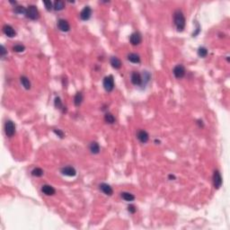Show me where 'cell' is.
<instances>
[{
	"label": "cell",
	"instance_id": "obj_35",
	"mask_svg": "<svg viewBox=\"0 0 230 230\" xmlns=\"http://www.w3.org/2000/svg\"><path fill=\"white\" fill-rule=\"evenodd\" d=\"M198 124L200 125V127H203V123H202V120H198Z\"/></svg>",
	"mask_w": 230,
	"mask_h": 230
},
{
	"label": "cell",
	"instance_id": "obj_11",
	"mask_svg": "<svg viewBox=\"0 0 230 230\" xmlns=\"http://www.w3.org/2000/svg\"><path fill=\"white\" fill-rule=\"evenodd\" d=\"M60 172L62 174L66 175V176H68V177H74L76 175V169L73 167V166H64L61 168Z\"/></svg>",
	"mask_w": 230,
	"mask_h": 230
},
{
	"label": "cell",
	"instance_id": "obj_31",
	"mask_svg": "<svg viewBox=\"0 0 230 230\" xmlns=\"http://www.w3.org/2000/svg\"><path fill=\"white\" fill-rule=\"evenodd\" d=\"M53 132L57 135L58 137H59L60 138H64V136H65L64 132H63L61 129H53Z\"/></svg>",
	"mask_w": 230,
	"mask_h": 230
},
{
	"label": "cell",
	"instance_id": "obj_16",
	"mask_svg": "<svg viewBox=\"0 0 230 230\" xmlns=\"http://www.w3.org/2000/svg\"><path fill=\"white\" fill-rule=\"evenodd\" d=\"M20 82L22 84V85L23 86L24 89L26 90H29L31 89V86H32V84H31V81L29 80V78L25 76H22L20 77Z\"/></svg>",
	"mask_w": 230,
	"mask_h": 230
},
{
	"label": "cell",
	"instance_id": "obj_30",
	"mask_svg": "<svg viewBox=\"0 0 230 230\" xmlns=\"http://www.w3.org/2000/svg\"><path fill=\"white\" fill-rule=\"evenodd\" d=\"M43 4H44V5H45V8H46L48 11L52 10V8H53V5H52L51 1H44V2H43Z\"/></svg>",
	"mask_w": 230,
	"mask_h": 230
},
{
	"label": "cell",
	"instance_id": "obj_1",
	"mask_svg": "<svg viewBox=\"0 0 230 230\" xmlns=\"http://www.w3.org/2000/svg\"><path fill=\"white\" fill-rule=\"evenodd\" d=\"M173 23L178 32H182L185 28V24H186L185 17L183 13L179 9L173 13Z\"/></svg>",
	"mask_w": 230,
	"mask_h": 230
},
{
	"label": "cell",
	"instance_id": "obj_24",
	"mask_svg": "<svg viewBox=\"0 0 230 230\" xmlns=\"http://www.w3.org/2000/svg\"><path fill=\"white\" fill-rule=\"evenodd\" d=\"M197 53H198V56H199V57L205 58L208 56L209 51H208V50H207L205 47H200V48L198 49Z\"/></svg>",
	"mask_w": 230,
	"mask_h": 230
},
{
	"label": "cell",
	"instance_id": "obj_23",
	"mask_svg": "<svg viewBox=\"0 0 230 230\" xmlns=\"http://www.w3.org/2000/svg\"><path fill=\"white\" fill-rule=\"evenodd\" d=\"M104 120L108 124H113L115 122V117L111 113H106L104 115Z\"/></svg>",
	"mask_w": 230,
	"mask_h": 230
},
{
	"label": "cell",
	"instance_id": "obj_33",
	"mask_svg": "<svg viewBox=\"0 0 230 230\" xmlns=\"http://www.w3.org/2000/svg\"><path fill=\"white\" fill-rule=\"evenodd\" d=\"M6 54H7V51H6L5 48L2 45L1 46V58H5Z\"/></svg>",
	"mask_w": 230,
	"mask_h": 230
},
{
	"label": "cell",
	"instance_id": "obj_27",
	"mask_svg": "<svg viewBox=\"0 0 230 230\" xmlns=\"http://www.w3.org/2000/svg\"><path fill=\"white\" fill-rule=\"evenodd\" d=\"M26 10L27 8H24L23 5H17L14 7V13L18 14H26Z\"/></svg>",
	"mask_w": 230,
	"mask_h": 230
},
{
	"label": "cell",
	"instance_id": "obj_2",
	"mask_svg": "<svg viewBox=\"0 0 230 230\" xmlns=\"http://www.w3.org/2000/svg\"><path fill=\"white\" fill-rule=\"evenodd\" d=\"M25 15H26L27 18L31 19V20H37L40 17V12H39L38 8L35 5H31L28 6Z\"/></svg>",
	"mask_w": 230,
	"mask_h": 230
},
{
	"label": "cell",
	"instance_id": "obj_14",
	"mask_svg": "<svg viewBox=\"0 0 230 230\" xmlns=\"http://www.w3.org/2000/svg\"><path fill=\"white\" fill-rule=\"evenodd\" d=\"M3 33L9 38H13L16 35L15 30L11 25H8V24H5L3 26Z\"/></svg>",
	"mask_w": 230,
	"mask_h": 230
},
{
	"label": "cell",
	"instance_id": "obj_3",
	"mask_svg": "<svg viewBox=\"0 0 230 230\" xmlns=\"http://www.w3.org/2000/svg\"><path fill=\"white\" fill-rule=\"evenodd\" d=\"M103 85L104 88L105 89L106 92H112L114 89V78L112 75L107 76L104 78L103 81Z\"/></svg>",
	"mask_w": 230,
	"mask_h": 230
},
{
	"label": "cell",
	"instance_id": "obj_29",
	"mask_svg": "<svg viewBox=\"0 0 230 230\" xmlns=\"http://www.w3.org/2000/svg\"><path fill=\"white\" fill-rule=\"evenodd\" d=\"M13 51L15 52H23L25 51V47L23 44H16L13 47Z\"/></svg>",
	"mask_w": 230,
	"mask_h": 230
},
{
	"label": "cell",
	"instance_id": "obj_26",
	"mask_svg": "<svg viewBox=\"0 0 230 230\" xmlns=\"http://www.w3.org/2000/svg\"><path fill=\"white\" fill-rule=\"evenodd\" d=\"M54 106L58 109V110H63V108H64V106H63V104H62V101H61V99H60V97H55V99H54ZM63 112H64V110H63Z\"/></svg>",
	"mask_w": 230,
	"mask_h": 230
},
{
	"label": "cell",
	"instance_id": "obj_7",
	"mask_svg": "<svg viewBox=\"0 0 230 230\" xmlns=\"http://www.w3.org/2000/svg\"><path fill=\"white\" fill-rule=\"evenodd\" d=\"M213 184L215 189L219 190L222 185V177L219 170H215L213 173Z\"/></svg>",
	"mask_w": 230,
	"mask_h": 230
},
{
	"label": "cell",
	"instance_id": "obj_20",
	"mask_svg": "<svg viewBox=\"0 0 230 230\" xmlns=\"http://www.w3.org/2000/svg\"><path fill=\"white\" fill-rule=\"evenodd\" d=\"M111 65L112 67L115 68V69H120L121 67V61L120 60V58H118L117 57H112L110 59Z\"/></svg>",
	"mask_w": 230,
	"mask_h": 230
},
{
	"label": "cell",
	"instance_id": "obj_17",
	"mask_svg": "<svg viewBox=\"0 0 230 230\" xmlns=\"http://www.w3.org/2000/svg\"><path fill=\"white\" fill-rule=\"evenodd\" d=\"M83 100H84V96H83V94L81 92H78L76 94L75 97H74V104L76 107H79L82 103H83Z\"/></svg>",
	"mask_w": 230,
	"mask_h": 230
},
{
	"label": "cell",
	"instance_id": "obj_8",
	"mask_svg": "<svg viewBox=\"0 0 230 230\" xmlns=\"http://www.w3.org/2000/svg\"><path fill=\"white\" fill-rule=\"evenodd\" d=\"M57 26L58 28V30L61 31V32L67 33V32L70 31V24H69V23H68L67 20H65V19H59V20L58 21Z\"/></svg>",
	"mask_w": 230,
	"mask_h": 230
},
{
	"label": "cell",
	"instance_id": "obj_13",
	"mask_svg": "<svg viewBox=\"0 0 230 230\" xmlns=\"http://www.w3.org/2000/svg\"><path fill=\"white\" fill-rule=\"evenodd\" d=\"M99 189H100V191H102V192H104L105 195H107V196H112L113 194V188L109 185V184H107V183H104V182H103V183H101L100 185H99Z\"/></svg>",
	"mask_w": 230,
	"mask_h": 230
},
{
	"label": "cell",
	"instance_id": "obj_32",
	"mask_svg": "<svg viewBox=\"0 0 230 230\" xmlns=\"http://www.w3.org/2000/svg\"><path fill=\"white\" fill-rule=\"evenodd\" d=\"M128 210H129V213L134 214V213H136L137 209H136V207H135L133 204H130V205H129V206H128Z\"/></svg>",
	"mask_w": 230,
	"mask_h": 230
},
{
	"label": "cell",
	"instance_id": "obj_19",
	"mask_svg": "<svg viewBox=\"0 0 230 230\" xmlns=\"http://www.w3.org/2000/svg\"><path fill=\"white\" fill-rule=\"evenodd\" d=\"M128 60L130 61L131 63H134V64H138L141 61L139 55L137 54V53H129L128 55Z\"/></svg>",
	"mask_w": 230,
	"mask_h": 230
},
{
	"label": "cell",
	"instance_id": "obj_21",
	"mask_svg": "<svg viewBox=\"0 0 230 230\" xmlns=\"http://www.w3.org/2000/svg\"><path fill=\"white\" fill-rule=\"evenodd\" d=\"M65 8V1L63 0H56L53 4V9L56 11H61Z\"/></svg>",
	"mask_w": 230,
	"mask_h": 230
},
{
	"label": "cell",
	"instance_id": "obj_4",
	"mask_svg": "<svg viewBox=\"0 0 230 230\" xmlns=\"http://www.w3.org/2000/svg\"><path fill=\"white\" fill-rule=\"evenodd\" d=\"M5 132L8 138H12L15 134V125L12 120H6L5 123Z\"/></svg>",
	"mask_w": 230,
	"mask_h": 230
},
{
	"label": "cell",
	"instance_id": "obj_5",
	"mask_svg": "<svg viewBox=\"0 0 230 230\" xmlns=\"http://www.w3.org/2000/svg\"><path fill=\"white\" fill-rule=\"evenodd\" d=\"M172 73H173L175 78L181 79V78H182V77L185 76V73H186L185 67H184L182 65L179 64V65H177V66L174 67V68H173V70H172Z\"/></svg>",
	"mask_w": 230,
	"mask_h": 230
},
{
	"label": "cell",
	"instance_id": "obj_15",
	"mask_svg": "<svg viewBox=\"0 0 230 230\" xmlns=\"http://www.w3.org/2000/svg\"><path fill=\"white\" fill-rule=\"evenodd\" d=\"M42 191L45 195H47V196H52V195H54V194L56 193V190L54 189V187H52V186H51V185H49V184H44V185H42Z\"/></svg>",
	"mask_w": 230,
	"mask_h": 230
},
{
	"label": "cell",
	"instance_id": "obj_12",
	"mask_svg": "<svg viewBox=\"0 0 230 230\" xmlns=\"http://www.w3.org/2000/svg\"><path fill=\"white\" fill-rule=\"evenodd\" d=\"M137 138L143 144L147 143L149 139V135L148 133L144 130V129H139L138 132H137Z\"/></svg>",
	"mask_w": 230,
	"mask_h": 230
},
{
	"label": "cell",
	"instance_id": "obj_10",
	"mask_svg": "<svg viewBox=\"0 0 230 230\" xmlns=\"http://www.w3.org/2000/svg\"><path fill=\"white\" fill-rule=\"evenodd\" d=\"M142 42V37H141V34L138 32L136 33H133L130 37H129V42L134 45V46H137V45H139Z\"/></svg>",
	"mask_w": 230,
	"mask_h": 230
},
{
	"label": "cell",
	"instance_id": "obj_28",
	"mask_svg": "<svg viewBox=\"0 0 230 230\" xmlns=\"http://www.w3.org/2000/svg\"><path fill=\"white\" fill-rule=\"evenodd\" d=\"M150 78H151L150 74H149L148 71H144L143 76H142V80H143V84H142V85H146L147 83H148L149 80H150Z\"/></svg>",
	"mask_w": 230,
	"mask_h": 230
},
{
	"label": "cell",
	"instance_id": "obj_25",
	"mask_svg": "<svg viewBox=\"0 0 230 230\" xmlns=\"http://www.w3.org/2000/svg\"><path fill=\"white\" fill-rule=\"evenodd\" d=\"M32 175L33 176H35V177H41V176H42L43 175V170L42 169V168H40V167H35L34 169H33L32 170Z\"/></svg>",
	"mask_w": 230,
	"mask_h": 230
},
{
	"label": "cell",
	"instance_id": "obj_22",
	"mask_svg": "<svg viewBox=\"0 0 230 230\" xmlns=\"http://www.w3.org/2000/svg\"><path fill=\"white\" fill-rule=\"evenodd\" d=\"M121 198L126 201H133L135 200V196L129 192H127V191L121 192Z\"/></svg>",
	"mask_w": 230,
	"mask_h": 230
},
{
	"label": "cell",
	"instance_id": "obj_34",
	"mask_svg": "<svg viewBox=\"0 0 230 230\" xmlns=\"http://www.w3.org/2000/svg\"><path fill=\"white\" fill-rule=\"evenodd\" d=\"M168 179H169V180H171V181H172V180H175V176H174V175H172V174H169V175H168Z\"/></svg>",
	"mask_w": 230,
	"mask_h": 230
},
{
	"label": "cell",
	"instance_id": "obj_6",
	"mask_svg": "<svg viewBox=\"0 0 230 230\" xmlns=\"http://www.w3.org/2000/svg\"><path fill=\"white\" fill-rule=\"evenodd\" d=\"M130 81L134 85H142L143 84V80H142V76L137 72V71H133L130 75Z\"/></svg>",
	"mask_w": 230,
	"mask_h": 230
},
{
	"label": "cell",
	"instance_id": "obj_18",
	"mask_svg": "<svg viewBox=\"0 0 230 230\" xmlns=\"http://www.w3.org/2000/svg\"><path fill=\"white\" fill-rule=\"evenodd\" d=\"M89 149H90L91 153L94 154V155H97V154L100 153V146H99V144H98L97 142H95V141H93V142L90 144Z\"/></svg>",
	"mask_w": 230,
	"mask_h": 230
},
{
	"label": "cell",
	"instance_id": "obj_9",
	"mask_svg": "<svg viewBox=\"0 0 230 230\" xmlns=\"http://www.w3.org/2000/svg\"><path fill=\"white\" fill-rule=\"evenodd\" d=\"M91 15H92V8L89 6V5H86L85 6L82 11L80 12V18L83 20V21H87L91 18Z\"/></svg>",
	"mask_w": 230,
	"mask_h": 230
}]
</instances>
